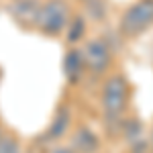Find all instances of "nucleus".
I'll list each match as a JSON object with an SVG mask.
<instances>
[{
    "label": "nucleus",
    "mask_w": 153,
    "mask_h": 153,
    "mask_svg": "<svg viewBox=\"0 0 153 153\" xmlns=\"http://www.w3.org/2000/svg\"><path fill=\"white\" fill-rule=\"evenodd\" d=\"M100 102H102V114H104L108 131L112 133L114 127L117 129L123 127L120 117H123L127 102H129V82L123 74H114L104 82Z\"/></svg>",
    "instance_id": "1"
},
{
    "label": "nucleus",
    "mask_w": 153,
    "mask_h": 153,
    "mask_svg": "<svg viewBox=\"0 0 153 153\" xmlns=\"http://www.w3.org/2000/svg\"><path fill=\"white\" fill-rule=\"evenodd\" d=\"M71 16V8L65 0H45L41 2L35 29L45 37H59L68 31Z\"/></svg>",
    "instance_id": "2"
},
{
    "label": "nucleus",
    "mask_w": 153,
    "mask_h": 153,
    "mask_svg": "<svg viewBox=\"0 0 153 153\" xmlns=\"http://www.w3.org/2000/svg\"><path fill=\"white\" fill-rule=\"evenodd\" d=\"M151 25H153V0H137L135 4H131L123 12L120 23H118V31H120V35L133 39V37L143 35Z\"/></svg>",
    "instance_id": "3"
},
{
    "label": "nucleus",
    "mask_w": 153,
    "mask_h": 153,
    "mask_svg": "<svg viewBox=\"0 0 153 153\" xmlns=\"http://www.w3.org/2000/svg\"><path fill=\"white\" fill-rule=\"evenodd\" d=\"M82 55H84V63H86V70H90L92 74H106V70L110 68L112 63V53L108 43L102 39H90L86 41L82 47Z\"/></svg>",
    "instance_id": "4"
},
{
    "label": "nucleus",
    "mask_w": 153,
    "mask_h": 153,
    "mask_svg": "<svg viewBox=\"0 0 153 153\" xmlns=\"http://www.w3.org/2000/svg\"><path fill=\"white\" fill-rule=\"evenodd\" d=\"M120 129H123V137H125V141L129 145L131 153H149L151 143L147 141L143 123L139 118H127Z\"/></svg>",
    "instance_id": "5"
},
{
    "label": "nucleus",
    "mask_w": 153,
    "mask_h": 153,
    "mask_svg": "<svg viewBox=\"0 0 153 153\" xmlns=\"http://www.w3.org/2000/svg\"><path fill=\"white\" fill-rule=\"evenodd\" d=\"M39 8H41V2L39 0H12L10 16L23 29H35L37 16H39Z\"/></svg>",
    "instance_id": "6"
},
{
    "label": "nucleus",
    "mask_w": 153,
    "mask_h": 153,
    "mask_svg": "<svg viewBox=\"0 0 153 153\" xmlns=\"http://www.w3.org/2000/svg\"><path fill=\"white\" fill-rule=\"evenodd\" d=\"M71 149L76 153H96L100 149V139L88 125H80L71 133Z\"/></svg>",
    "instance_id": "7"
},
{
    "label": "nucleus",
    "mask_w": 153,
    "mask_h": 153,
    "mask_svg": "<svg viewBox=\"0 0 153 153\" xmlns=\"http://www.w3.org/2000/svg\"><path fill=\"white\" fill-rule=\"evenodd\" d=\"M86 70V63H84V55H82V49L78 47H71L65 57H63V74L68 78V82L76 84L80 78H82V71Z\"/></svg>",
    "instance_id": "8"
},
{
    "label": "nucleus",
    "mask_w": 153,
    "mask_h": 153,
    "mask_svg": "<svg viewBox=\"0 0 153 153\" xmlns=\"http://www.w3.org/2000/svg\"><path fill=\"white\" fill-rule=\"evenodd\" d=\"M70 120H71L70 106L61 104L57 110H55V117H53V120H51L49 129L45 131V139H51V141H55V139H59V137H63V135L68 133Z\"/></svg>",
    "instance_id": "9"
},
{
    "label": "nucleus",
    "mask_w": 153,
    "mask_h": 153,
    "mask_svg": "<svg viewBox=\"0 0 153 153\" xmlns=\"http://www.w3.org/2000/svg\"><path fill=\"white\" fill-rule=\"evenodd\" d=\"M84 31H86V19H84V14H74L70 25H68V31H65L68 33V41L70 43L82 41Z\"/></svg>",
    "instance_id": "10"
},
{
    "label": "nucleus",
    "mask_w": 153,
    "mask_h": 153,
    "mask_svg": "<svg viewBox=\"0 0 153 153\" xmlns=\"http://www.w3.org/2000/svg\"><path fill=\"white\" fill-rule=\"evenodd\" d=\"M0 153H21V143L10 133L0 135Z\"/></svg>",
    "instance_id": "11"
},
{
    "label": "nucleus",
    "mask_w": 153,
    "mask_h": 153,
    "mask_svg": "<svg viewBox=\"0 0 153 153\" xmlns=\"http://www.w3.org/2000/svg\"><path fill=\"white\" fill-rule=\"evenodd\" d=\"M51 153H76V151L71 149V145H63V147H55Z\"/></svg>",
    "instance_id": "12"
},
{
    "label": "nucleus",
    "mask_w": 153,
    "mask_h": 153,
    "mask_svg": "<svg viewBox=\"0 0 153 153\" xmlns=\"http://www.w3.org/2000/svg\"><path fill=\"white\" fill-rule=\"evenodd\" d=\"M151 151H153V131H151Z\"/></svg>",
    "instance_id": "13"
},
{
    "label": "nucleus",
    "mask_w": 153,
    "mask_h": 153,
    "mask_svg": "<svg viewBox=\"0 0 153 153\" xmlns=\"http://www.w3.org/2000/svg\"><path fill=\"white\" fill-rule=\"evenodd\" d=\"M86 2H88V0H86Z\"/></svg>",
    "instance_id": "14"
},
{
    "label": "nucleus",
    "mask_w": 153,
    "mask_h": 153,
    "mask_svg": "<svg viewBox=\"0 0 153 153\" xmlns=\"http://www.w3.org/2000/svg\"><path fill=\"white\" fill-rule=\"evenodd\" d=\"M0 135H2V133H0Z\"/></svg>",
    "instance_id": "15"
}]
</instances>
